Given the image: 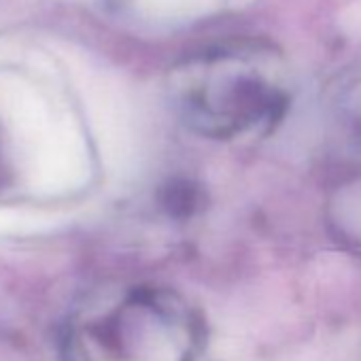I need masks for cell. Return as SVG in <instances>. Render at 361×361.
<instances>
[{
    "instance_id": "1",
    "label": "cell",
    "mask_w": 361,
    "mask_h": 361,
    "mask_svg": "<svg viewBox=\"0 0 361 361\" xmlns=\"http://www.w3.org/2000/svg\"><path fill=\"white\" fill-rule=\"evenodd\" d=\"M172 94L198 132L238 138L281 119L289 102V77L279 51L240 41L188 60L174 71Z\"/></svg>"
},
{
    "instance_id": "3",
    "label": "cell",
    "mask_w": 361,
    "mask_h": 361,
    "mask_svg": "<svg viewBox=\"0 0 361 361\" xmlns=\"http://www.w3.org/2000/svg\"><path fill=\"white\" fill-rule=\"evenodd\" d=\"M334 106L342 121L361 138V71L348 73L334 90Z\"/></svg>"
},
{
    "instance_id": "2",
    "label": "cell",
    "mask_w": 361,
    "mask_h": 361,
    "mask_svg": "<svg viewBox=\"0 0 361 361\" xmlns=\"http://www.w3.org/2000/svg\"><path fill=\"white\" fill-rule=\"evenodd\" d=\"M200 319L170 291L134 289L90 308L68 329L71 361H194Z\"/></svg>"
}]
</instances>
